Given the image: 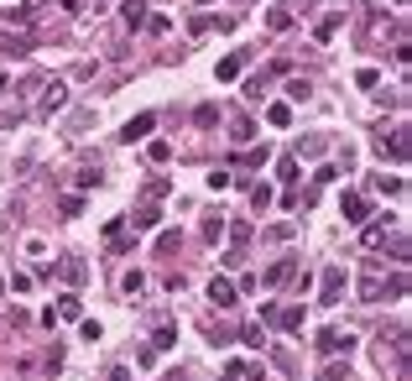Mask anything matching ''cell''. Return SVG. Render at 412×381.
Masks as SVG:
<instances>
[{
	"label": "cell",
	"mask_w": 412,
	"mask_h": 381,
	"mask_svg": "<svg viewBox=\"0 0 412 381\" xmlns=\"http://www.w3.org/2000/svg\"><path fill=\"white\" fill-rule=\"evenodd\" d=\"M146 157H152V162H167V157H173V146H167V141H152V146H146Z\"/></svg>",
	"instance_id": "obj_32"
},
{
	"label": "cell",
	"mask_w": 412,
	"mask_h": 381,
	"mask_svg": "<svg viewBox=\"0 0 412 381\" xmlns=\"http://www.w3.org/2000/svg\"><path fill=\"white\" fill-rule=\"evenodd\" d=\"M334 32H340V16H329V21L318 26V32H313V37H318V42H329V37H334Z\"/></svg>",
	"instance_id": "obj_35"
},
{
	"label": "cell",
	"mask_w": 412,
	"mask_h": 381,
	"mask_svg": "<svg viewBox=\"0 0 412 381\" xmlns=\"http://www.w3.org/2000/svg\"><path fill=\"white\" fill-rule=\"evenodd\" d=\"M224 381H235V376H224Z\"/></svg>",
	"instance_id": "obj_42"
},
{
	"label": "cell",
	"mask_w": 412,
	"mask_h": 381,
	"mask_svg": "<svg viewBox=\"0 0 412 381\" xmlns=\"http://www.w3.org/2000/svg\"><path fill=\"white\" fill-rule=\"evenodd\" d=\"M376 188L381 193H407V183H402V178H376Z\"/></svg>",
	"instance_id": "obj_34"
},
{
	"label": "cell",
	"mask_w": 412,
	"mask_h": 381,
	"mask_svg": "<svg viewBox=\"0 0 412 381\" xmlns=\"http://www.w3.org/2000/svg\"><path fill=\"white\" fill-rule=\"evenodd\" d=\"M52 272H58L68 287H84V282H89V266H84V256H63V262L52 266Z\"/></svg>",
	"instance_id": "obj_3"
},
{
	"label": "cell",
	"mask_w": 412,
	"mask_h": 381,
	"mask_svg": "<svg viewBox=\"0 0 412 381\" xmlns=\"http://www.w3.org/2000/svg\"><path fill=\"white\" fill-rule=\"evenodd\" d=\"M110 251H115V256H126V251H130V235H126V230H115V235H110Z\"/></svg>",
	"instance_id": "obj_33"
},
{
	"label": "cell",
	"mask_w": 412,
	"mask_h": 381,
	"mask_svg": "<svg viewBox=\"0 0 412 381\" xmlns=\"http://www.w3.org/2000/svg\"><path fill=\"white\" fill-rule=\"evenodd\" d=\"M293 277H297V256H282V262L266 272V287H287Z\"/></svg>",
	"instance_id": "obj_8"
},
{
	"label": "cell",
	"mask_w": 412,
	"mask_h": 381,
	"mask_svg": "<svg viewBox=\"0 0 412 381\" xmlns=\"http://www.w3.org/2000/svg\"><path fill=\"white\" fill-rule=\"evenodd\" d=\"M199 6H209V0H199Z\"/></svg>",
	"instance_id": "obj_39"
},
{
	"label": "cell",
	"mask_w": 412,
	"mask_h": 381,
	"mask_svg": "<svg viewBox=\"0 0 412 381\" xmlns=\"http://www.w3.org/2000/svg\"><path fill=\"white\" fill-rule=\"evenodd\" d=\"M240 68H246V52H230V58H219V68H214V79L219 84H235Z\"/></svg>",
	"instance_id": "obj_9"
},
{
	"label": "cell",
	"mask_w": 412,
	"mask_h": 381,
	"mask_svg": "<svg viewBox=\"0 0 412 381\" xmlns=\"http://www.w3.org/2000/svg\"><path fill=\"white\" fill-rule=\"evenodd\" d=\"M173 251H177V230H167V235L157 240V256H162V262H167V256H173Z\"/></svg>",
	"instance_id": "obj_28"
},
{
	"label": "cell",
	"mask_w": 412,
	"mask_h": 381,
	"mask_svg": "<svg viewBox=\"0 0 412 381\" xmlns=\"http://www.w3.org/2000/svg\"><path fill=\"white\" fill-rule=\"evenodd\" d=\"M230 136H235V141H251V136H256V120H251V115H235V120H230Z\"/></svg>",
	"instance_id": "obj_18"
},
{
	"label": "cell",
	"mask_w": 412,
	"mask_h": 381,
	"mask_svg": "<svg viewBox=\"0 0 412 381\" xmlns=\"http://www.w3.org/2000/svg\"><path fill=\"white\" fill-rule=\"evenodd\" d=\"M120 21H126L130 32H136V26H146V6H141V0H126V6H120Z\"/></svg>",
	"instance_id": "obj_13"
},
{
	"label": "cell",
	"mask_w": 412,
	"mask_h": 381,
	"mask_svg": "<svg viewBox=\"0 0 412 381\" xmlns=\"http://www.w3.org/2000/svg\"><path fill=\"white\" fill-rule=\"evenodd\" d=\"M219 235H224V215L204 209V240H214V246H219Z\"/></svg>",
	"instance_id": "obj_17"
},
{
	"label": "cell",
	"mask_w": 412,
	"mask_h": 381,
	"mask_svg": "<svg viewBox=\"0 0 412 381\" xmlns=\"http://www.w3.org/2000/svg\"><path fill=\"white\" fill-rule=\"evenodd\" d=\"M318 350H324V355H350L355 334L350 329H324V334H318Z\"/></svg>",
	"instance_id": "obj_2"
},
{
	"label": "cell",
	"mask_w": 412,
	"mask_h": 381,
	"mask_svg": "<svg viewBox=\"0 0 412 381\" xmlns=\"http://www.w3.org/2000/svg\"><path fill=\"white\" fill-rule=\"evenodd\" d=\"M407 141H412L407 126H397V131L386 136V152H381V157H391V162H407Z\"/></svg>",
	"instance_id": "obj_11"
},
{
	"label": "cell",
	"mask_w": 412,
	"mask_h": 381,
	"mask_svg": "<svg viewBox=\"0 0 412 381\" xmlns=\"http://www.w3.org/2000/svg\"><path fill=\"white\" fill-rule=\"evenodd\" d=\"M266 319L277 324V329H282V334H297V329H303V309H271Z\"/></svg>",
	"instance_id": "obj_7"
},
{
	"label": "cell",
	"mask_w": 412,
	"mask_h": 381,
	"mask_svg": "<svg viewBox=\"0 0 412 381\" xmlns=\"http://www.w3.org/2000/svg\"><path fill=\"white\" fill-rule=\"evenodd\" d=\"M157 219H162V215H157V204H141V209H136V230H152Z\"/></svg>",
	"instance_id": "obj_20"
},
{
	"label": "cell",
	"mask_w": 412,
	"mask_h": 381,
	"mask_svg": "<svg viewBox=\"0 0 412 381\" xmlns=\"http://www.w3.org/2000/svg\"><path fill=\"white\" fill-rule=\"evenodd\" d=\"M188 32L193 37H204V32H235V16H193Z\"/></svg>",
	"instance_id": "obj_6"
},
{
	"label": "cell",
	"mask_w": 412,
	"mask_h": 381,
	"mask_svg": "<svg viewBox=\"0 0 412 381\" xmlns=\"http://www.w3.org/2000/svg\"><path fill=\"white\" fill-rule=\"evenodd\" d=\"M355 84H360V89H376V84H381V68H360V73H355Z\"/></svg>",
	"instance_id": "obj_27"
},
{
	"label": "cell",
	"mask_w": 412,
	"mask_h": 381,
	"mask_svg": "<svg viewBox=\"0 0 412 381\" xmlns=\"http://www.w3.org/2000/svg\"><path fill=\"white\" fill-rule=\"evenodd\" d=\"M105 381H130V371H126V366H115V371H110Z\"/></svg>",
	"instance_id": "obj_38"
},
{
	"label": "cell",
	"mask_w": 412,
	"mask_h": 381,
	"mask_svg": "<svg viewBox=\"0 0 412 381\" xmlns=\"http://www.w3.org/2000/svg\"><path fill=\"white\" fill-rule=\"evenodd\" d=\"M167 193H173V188H167V183H162V178H152V183H146V204H162V199H167Z\"/></svg>",
	"instance_id": "obj_24"
},
{
	"label": "cell",
	"mask_w": 412,
	"mask_h": 381,
	"mask_svg": "<svg viewBox=\"0 0 412 381\" xmlns=\"http://www.w3.org/2000/svg\"><path fill=\"white\" fill-rule=\"evenodd\" d=\"M266 26H271V32H287V26H293V16L277 6V11H266Z\"/></svg>",
	"instance_id": "obj_22"
},
{
	"label": "cell",
	"mask_w": 412,
	"mask_h": 381,
	"mask_svg": "<svg viewBox=\"0 0 412 381\" xmlns=\"http://www.w3.org/2000/svg\"><path fill=\"white\" fill-rule=\"evenodd\" d=\"M344 6H350V0H344Z\"/></svg>",
	"instance_id": "obj_43"
},
{
	"label": "cell",
	"mask_w": 412,
	"mask_h": 381,
	"mask_svg": "<svg viewBox=\"0 0 412 381\" xmlns=\"http://www.w3.org/2000/svg\"><path fill=\"white\" fill-rule=\"evenodd\" d=\"M386 235H391V225H386V219H371V225H365V246H386Z\"/></svg>",
	"instance_id": "obj_16"
},
{
	"label": "cell",
	"mask_w": 412,
	"mask_h": 381,
	"mask_svg": "<svg viewBox=\"0 0 412 381\" xmlns=\"http://www.w3.org/2000/svg\"><path fill=\"white\" fill-rule=\"evenodd\" d=\"M287 95H293V99H308L313 89H308V79H287Z\"/></svg>",
	"instance_id": "obj_31"
},
{
	"label": "cell",
	"mask_w": 412,
	"mask_h": 381,
	"mask_svg": "<svg viewBox=\"0 0 412 381\" xmlns=\"http://www.w3.org/2000/svg\"><path fill=\"white\" fill-rule=\"evenodd\" d=\"M240 6H251V0H240Z\"/></svg>",
	"instance_id": "obj_40"
},
{
	"label": "cell",
	"mask_w": 412,
	"mask_h": 381,
	"mask_svg": "<svg viewBox=\"0 0 412 381\" xmlns=\"http://www.w3.org/2000/svg\"><path fill=\"white\" fill-rule=\"evenodd\" d=\"M407 251H412L407 235H391V256H397V262H407Z\"/></svg>",
	"instance_id": "obj_36"
},
{
	"label": "cell",
	"mask_w": 412,
	"mask_h": 381,
	"mask_svg": "<svg viewBox=\"0 0 412 381\" xmlns=\"http://www.w3.org/2000/svg\"><path fill=\"white\" fill-rule=\"evenodd\" d=\"M277 178H282V183L297 178V157H282V162H277Z\"/></svg>",
	"instance_id": "obj_26"
},
{
	"label": "cell",
	"mask_w": 412,
	"mask_h": 381,
	"mask_svg": "<svg viewBox=\"0 0 412 381\" xmlns=\"http://www.w3.org/2000/svg\"><path fill=\"white\" fill-rule=\"evenodd\" d=\"M63 99H68V84H48V89H42V110H63Z\"/></svg>",
	"instance_id": "obj_14"
},
{
	"label": "cell",
	"mask_w": 412,
	"mask_h": 381,
	"mask_svg": "<svg viewBox=\"0 0 412 381\" xmlns=\"http://www.w3.org/2000/svg\"><path fill=\"white\" fill-rule=\"evenodd\" d=\"M308 6H318V0H308Z\"/></svg>",
	"instance_id": "obj_41"
},
{
	"label": "cell",
	"mask_w": 412,
	"mask_h": 381,
	"mask_svg": "<svg viewBox=\"0 0 412 381\" xmlns=\"http://www.w3.org/2000/svg\"><path fill=\"white\" fill-rule=\"evenodd\" d=\"M209 298L219 303V309H230V303H235L240 293H235V282H224V277H214V282H209Z\"/></svg>",
	"instance_id": "obj_12"
},
{
	"label": "cell",
	"mask_w": 412,
	"mask_h": 381,
	"mask_svg": "<svg viewBox=\"0 0 412 381\" xmlns=\"http://www.w3.org/2000/svg\"><path fill=\"white\" fill-rule=\"evenodd\" d=\"M173 340H177V329H173V324H162V329L152 334V350H167V345H173Z\"/></svg>",
	"instance_id": "obj_23"
},
{
	"label": "cell",
	"mask_w": 412,
	"mask_h": 381,
	"mask_svg": "<svg viewBox=\"0 0 412 381\" xmlns=\"http://www.w3.org/2000/svg\"><path fill=\"white\" fill-rule=\"evenodd\" d=\"M340 209H344V219H350V225H365V219H371V199H365V193H344Z\"/></svg>",
	"instance_id": "obj_5"
},
{
	"label": "cell",
	"mask_w": 412,
	"mask_h": 381,
	"mask_svg": "<svg viewBox=\"0 0 412 381\" xmlns=\"http://www.w3.org/2000/svg\"><path fill=\"white\" fill-rule=\"evenodd\" d=\"M52 313H58V319H79V298H73V293H63V298H58V309H52Z\"/></svg>",
	"instance_id": "obj_21"
},
{
	"label": "cell",
	"mask_w": 412,
	"mask_h": 381,
	"mask_svg": "<svg viewBox=\"0 0 412 381\" xmlns=\"http://www.w3.org/2000/svg\"><path fill=\"white\" fill-rule=\"evenodd\" d=\"M266 120H271V126H293V105H282V99H277V105L266 110Z\"/></svg>",
	"instance_id": "obj_19"
},
{
	"label": "cell",
	"mask_w": 412,
	"mask_h": 381,
	"mask_svg": "<svg viewBox=\"0 0 412 381\" xmlns=\"http://www.w3.org/2000/svg\"><path fill=\"white\" fill-rule=\"evenodd\" d=\"M141 282H146L141 272H126V277H120V293H126V298H130V293H141Z\"/></svg>",
	"instance_id": "obj_25"
},
{
	"label": "cell",
	"mask_w": 412,
	"mask_h": 381,
	"mask_svg": "<svg viewBox=\"0 0 412 381\" xmlns=\"http://www.w3.org/2000/svg\"><path fill=\"white\" fill-rule=\"evenodd\" d=\"M167 26H173V21H167V16H146V32H152V37H162Z\"/></svg>",
	"instance_id": "obj_37"
},
{
	"label": "cell",
	"mask_w": 412,
	"mask_h": 381,
	"mask_svg": "<svg viewBox=\"0 0 412 381\" xmlns=\"http://www.w3.org/2000/svg\"><path fill=\"white\" fill-rule=\"evenodd\" d=\"M251 204H256V209H266V204H271V183H256V188H251Z\"/></svg>",
	"instance_id": "obj_29"
},
{
	"label": "cell",
	"mask_w": 412,
	"mask_h": 381,
	"mask_svg": "<svg viewBox=\"0 0 412 381\" xmlns=\"http://www.w3.org/2000/svg\"><path fill=\"white\" fill-rule=\"evenodd\" d=\"M402 293H407V277H391V282H386V272H365L360 277V298L365 303H381V298H402Z\"/></svg>",
	"instance_id": "obj_1"
},
{
	"label": "cell",
	"mask_w": 412,
	"mask_h": 381,
	"mask_svg": "<svg viewBox=\"0 0 412 381\" xmlns=\"http://www.w3.org/2000/svg\"><path fill=\"white\" fill-rule=\"evenodd\" d=\"M209 188H214V193L230 188V173H224V167H214V173H209Z\"/></svg>",
	"instance_id": "obj_30"
},
{
	"label": "cell",
	"mask_w": 412,
	"mask_h": 381,
	"mask_svg": "<svg viewBox=\"0 0 412 381\" xmlns=\"http://www.w3.org/2000/svg\"><path fill=\"white\" fill-rule=\"evenodd\" d=\"M152 131H157V115H152V110H141L136 120L120 126V141H141V136H152Z\"/></svg>",
	"instance_id": "obj_4"
},
{
	"label": "cell",
	"mask_w": 412,
	"mask_h": 381,
	"mask_svg": "<svg viewBox=\"0 0 412 381\" xmlns=\"http://www.w3.org/2000/svg\"><path fill=\"white\" fill-rule=\"evenodd\" d=\"M340 293H344V277H340V272H324V293H318V298L334 309V303H340Z\"/></svg>",
	"instance_id": "obj_15"
},
{
	"label": "cell",
	"mask_w": 412,
	"mask_h": 381,
	"mask_svg": "<svg viewBox=\"0 0 412 381\" xmlns=\"http://www.w3.org/2000/svg\"><path fill=\"white\" fill-rule=\"evenodd\" d=\"M224 376H235V381H261L266 371H261V360H230V366H224Z\"/></svg>",
	"instance_id": "obj_10"
}]
</instances>
